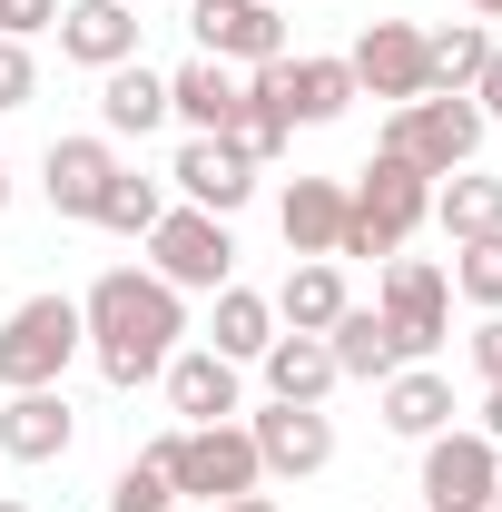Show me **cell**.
Segmentation results:
<instances>
[{"mask_svg": "<svg viewBox=\"0 0 502 512\" xmlns=\"http://www.w3.org/2000/svg\"><path fill=\"white\" fill-rule=\"evenodd\" d=\"M227 266H237V237H227V217H207V207H168L158 227H148V276H168L178 296H217L227 286Z\"/></svg>", "mask_w": 502, "mask_h": 512, "instance_id": "8992f818", "label": "cell"}, {"mask_svg": "<svg viewBox=\"0 0 502 512\" xmlns=\"http://www.w3.org/2000/svg\"><path fill=\"white\" fill-rule=\"evenodd\" d=\"M79 345H89L79 306H69V296H30V306H10V325H0V384H10V394L60 384Z\"/></svg>", "mask_w": 502, "mask_h": 512, "instance_id": "5b68a950", "label": "cell"}, {"mask_svg": "<svg viewBox=\"0 0 502 512\" xmlns=\"http://www.w3.org/2000/svg\"><path fill=\"white\" fill-rule=\"evenodd\" d=\"M325 355H335V375H365V384L404 375V345H394V325L375 306H345V316L325 325Z\"/></svg>", "mask_w": 502, "mask_h": 512, "instance_id": "d6986e66", "label": "cell"}, {"mask_svg": "<svg viewBox=\"0 0 502 512\" xmlns=\"http://www.w3.org/2000/svg\"><path fill=\"white\" fill-rule=\"evenodd\" d=\"M0 512H30V503H10V493H0Z\"/></svg>", "mask_w": 502, "mask_h": 512, "instance_id": "f35d334b", "label": "cell"}, {"mask_svg": "<svg viewBox=\"0 0 502 512\" xmlns=\"http://www.w3.org/2000/svg\"><path fill=\"white\" fill-rule=\"evenodd\" d=\"M188 30H197V60H286V20L276 0H188Z\"/></svg>", "mask_w": 502, "mask_h": 512, "instance_id": "9c48e42d", "label": "cell"}, {"mask_svg": "<svg viewBox=\"0 0 502 512\" xmlns=\"http://www.w3.org/2000/svg\"><path fill=\"white\" fill-rule=\"evenodd\" d=\"M473 365H483V384H502V316L473 325Z\"/></svg>", "mask_w": 502, "mask_h": 512, "instance_id": "e575fe53", "label": "cell"}, {"mask_svg": "<svg viewBox=\"0 0 502 512\" xmlns=\"http://www.w3.org/2000/svg\"><path fill=\"white\" fill-rule=\"evenodd\" d=\"M247 444H256L266 473H296V483H306V473L335 463V424H325L315 404H266V414L247 424Z\"/></svg>", "mask_w": 502, "mask_h": 512, "instance_id": "7c38bea8", "label": "cell"}, {"mask_svg": "<svg viewBox=\"0 0 502 512\" xmlns=\"http://www.w3.org/2000/svg\"><path fill=\"white\" fill-rule=\"evenodd\" d=\"M158 217H168V197H158V178H138V168H119V178H109V197H99V217H89V227H109V237H148Z\"/></svg>", "mask_w": 502, "mask_h": 512, "instance_id": "83f0119b", "label": "cell"}, {"mask_svg": "<svg viewBox=\"0 0 502 512\" xmlns=\"http://www.w3.org/2000/svg\"><path fill=\"white\" fill-rule=\"evenodd\" d=\"M168 503H178V483H168V473H158L148 453H138L119 483H109V512H168Z\"/></svg>", "mask_w": 502, "mask_h": 512, "instance_id": "4dcf8cb0", "label": "cell"}, {"mask_svg": "<svg viewBox=\"0 0 502 512\" xmlns=\"http://www.w3.org/2000/svg\"><path fill=\"white\" fill-rule=\"evenodd\" d=\"M217 512H276V503H266V493H237V503H217Z\"/></svg>", "mask_w": 502, "mask_h": 512, "instance_id": "8d00e7d4", "label": "cell"}, {"mask_svg": "<svg viewBox=\"0 0 502 512\" xmlns=\"http://www.w3.org/2000/svg\"><path fill=\"white\" fill-rule=\"evenodd\" d=\"M473 10H483V20H502V0H473Z\"/></svg>", "mask_w": 502, "mask_h": 512, "instance_id": "74e56055", "label": "cell"}, {"mask_svg": "<svg viewBox=\"0 0 502 512\" xmlns=\"http://www.w3.org/2000/svg\"><path fill=\"white\" fill-rule=\"evenodd\" d=\"M345 69H355V89H375V99H424L434 79H424V30L414 20H365V40L345 50Z\"/></svg>", "mask_w": 502, "mask_h": 512, "instance_id": "8fae6325", "label": "cell"}, {"mask_svg": "<svg viewBox=\"0 0 502 512\" xmlns=\"http://www.w3.org/2000/svg\"><path fill=\"white\" fill-rule=\"evenodd\" d=\"M168 404H178V424H227V414H237V365H227L217 345L168 355Z\"/></svg>", "mask_w": 502, "mask_h": 512, "instance_id": "e0dca14e", "label": "cell"}, {"mask_svg": "<svg viewBox=\"0 0 502 512\" xmlns=\"http://www.w3.org/2000/svg\"><path fill=\"white\" fill-rule=\"evenodd\" d=\"M119 178V158H109V138H50V158H40V188L60 217H99V197Z\"/></svg>", "mask_w": 502, "mask_h": 512, "instance_id": "5bb4252c", "label": "cell"}, {"mask_svg": "<svg viewBox=\"0 0 502 512\" xmlns=\"http://www.w3.org/2000/svg\"><path fill=\"white\" fill-rule=\"evenodd\" d=\"M266 345H276V306L247 296V286H217V355L247 365V355H266Z\"/></svg>", "mask_w": 502, "mask_h": 512, "instance_id": "4316f807", "label": "cell"}, {"mask_svg": "<svg viewBox=\"0 0 502 512\" xmlns=\"http://www.w3.org/2000/svg\"><path fill=\"white\" fill-rule=\"evenodd\" d=\"M493 512H502V473H493Z\"/></svg>", "mask_w": 502, "mask_h": 512, "instance_id": "ab89813d", "label": "cell"}, {"mask_svg": "<svg viewBox=\"0 0 502 512\" xmlns=\"http://www.w3.org/2000/svg\"><path fill=\"white\" fill-rule=\"evenodd\" d=\"M434 217V178L414 168V158H394V148H375V168L345 188V237H335V256H404V237Z\"/></svg>", "mask_w": 502, "mask_h": 512, "instance_id": "7a4b0ae2", "label": "cell"}, {"mask_svg": "<svg viewBox=\"0 0 502 512\" xmlns=\"http://www.w3.org/2000/svg\"><path fill=\"white\" fill-rule=\"evenodd\" d=\"M168 178H178V188H188V207H207V217H237V207L256 197V168L227 148V138H188Z\"/></svg>", "mask_w": 502, "mask_h": 512, "instance_id": "2e32d148", "label": "cell"}, {"mask_svg": "<svg viewBox=\"0 0 502 512\" xmlns=\"http://www.w3.org/2000/svg\"><path fill=\"white\" fill-rule=\"evenodd\" d=\"M434 217H443V237L463 247V237H502V178H483V168H453L434 188Z\"/></svg>", "mask_w": 502, "mask_h": 512, "instance_id": "d4e9b609", "label": "cell"}, {"mask_svg": "<svg viewBox=\"0 0 502 512\" xmlns=\"http://www.w3.org/2000/svg\"><path fill=\"white\" fill-rule=\"evenodd\" d=\"M50 30H60V60H79V69L138 60V10H119V0H69Z\"/></svg>", "mask_w": 502, "mask_h": 512, "instance_id": "9a60e30c", "label": "cell"}, {"mask_svg": "<svg viewBox=\"0 0 502 512\" xmlns=\"http://www.w3.org/2000/svg\"><path fill=\"white\" fill-rule=\"evenodd\" d=\"M0 207H10V178H0Z\"/></svg>", "mask_w": 502, "mask_h": 512, "instance_id": "b9f144b4", "label": "cell"}, {"mask_svg": "<svg viewBox=\"0 0 502 512\" xmlns=\"http://www.w3.org/2000/svg\"><path fill=\"white\" fill-rule=\"evenodd\" d=\"M463 99H473V109H483V119H502V40H493V60H483V79H473V89H463Z\"/></svg>", "mask_w": 502, "mask_h": 512, "instance_id": "836d02e7", "label": "cell"}, {"mask_svg": "<svg viewBox=\"0 0 502 512\" xmlns=\"http://www.w3.org/2000/svg\"><path fill=\"white\" fill-rule=\"evenodd\" d=\"M50 20H60V0H0V40H30Z\"/></svg>", "mask_w": 502, "mask_h": 512, "instance_id": "d6a6232c", "label": "cell"}, {"mask_svg": "<svg viewBox=\"0 0 502 512\" xmlns=\"http://www.w3.org/2000/svg\"><path fill=\"white\" fill-rule=\"evenodd\" d=\"M384 424H394V434H414V444H424V434H443V424H453V384H443L434 365L384 375Z\"/></svg>", "mask_w": 502, "mask_h": 512, "instance_id": "603a6c76", "label": "cell"}, {"mask_svg": "<svg viewBox=\"0 0 502 512\" xmlns=\"http://www.w3.org/2000/svg\"><path fill=\"white\" fill-rule=\"evenodd\" d=\"M217 138H227V148H237L247 168H266V158H276V148H286L296 128H286V119H276V109H266V99H256V89H247V99H237V119L217 128Z\"/></svg>", "mask_w": 502, "mask_h": 512, "instance_id": "f1b7e54d", "label": "cell"}, {"mask_svg": "<svg viewBox=\"0 0 502 512\" xmlns=\"http://www.w3.org/2000/svg\"><path fill=\"white\" fill-rule=\"evenodd\" d=\"M237 99H247V79L227 60H188V69H168V119H188L197 138H217V128L237 119Z\"/></svg>", "mask_w": 502, "mask_h": 512, "instance_id": "ac0fdd59", "label": "cell"}, {"mask_svg": "<svg viewBox=\"0 0 502 512\" xmlns=\"http://www.w3.org/2000/svg\"><path fill=\"white\" fill-rule=\"evenodd\" d=\"M148 463H158L178 493H197V503H237V493H256V483H266V463H256L247 424H178Z\"/></svg>", "mask_w": 502, "mask_h": 512, "instance_id": "3957f363", "label": "cell"}, {"mask_svg": "<svg viewBox=\"0 0 502 512\" xmlns=\"http://www.w3.org/2000/svg\"><path fill=\"white\" fill-rule=\"evenodd\" d=\"M99 119L119 128V138H148V128L168 119V79H158V69H138V60L99 69Z\"/></svg>", "mask_w": 502, "mask_h": 512, "instance_id": "7402d4cb", "label": "cell"}, {"mask_svg": "<svg viewBox=\"0 0 502 512\" xmlns=\"http://www.w3.org/2000/svg\"><path fill=\"white\" fill-rule=\"evenodd\" d=\"M30 89H40V60H30V40H0V109H30Z\"/></svg>", "mask_w": 502, "mask_h": 512, "instance_id": "1f68e13d", "label": "cell"}, {"mask_svg": "<svg viewBox=\"0 0 502 512\" xmlns=\"http://www.w3.org/2000/svg\"><path fill=\"white\" fill-rule=\"evenodd\" d=\"M69 444H79V414H69L60 384H30V394L0 404V453L10 463H60Z\"/></svg>", "mask_w": 502, "mask_h": 512, "instance_id": "4fadbf2b", "label": "cell"}, {"mask_svg": "<svg viewBox=\"0 0 502 512\" xmlns=\"http://www.w3.org/2000/svg\"><path fill=\"white\" fill-rule=\"evenodd\" d=\"M276 227H286L296 256H335V237H345V188L335 178H296L286 207H276Z\"/></svg>", "mask_w": 502, "mask_h": 512, "instance_id": "44dd1931", "label": "cell"}, {"mask_svg": "<svg viewBox=\"0 0 502 512\" xmlns=\"http://www.w3.org/2000/svg\"><path fill=\"white\" fill-rule=\"evenodd\" d=\"M493 473L502 453L483 434H424V512H493Z\"/></svg>", "mask_w": 502, "mask_h": 512, "instance_id": "30bf717a", "label": "cell"}, {"mask_svg": "<svg viewBox=\"0 0 502 512\" xmlns=\"http://www.w3.org/2000/svg\"><path fill=\"white\" fill-rule=\"evenodd\" d=\"M375 316L394 325L404 365H414V355H434L443 335H453V286H443V266H424V256H394V266H384V296H375Z\"/></svg>", "mask_w": 502, "mask_h": 512, "instance_id": "52a82bcc", "label": "cell"}, {"mask_svg": "<svg viewBox=\"0 0 502 512\" xmlns=\"http://www.w3.org/2000/svg\"><path fill=\"white\" fill-rule=\"evenodd\" d=\"M119 10H148V0H119Z\"/></svg>", "mask_w": 502, "mask_h": 512, "instance_id": "60d3db41", "label": "cell"}, {"mask_svg": "<svg viewBox=\"0 0 502 512\" xmlns=\"http://www.w3.org/2000/svg\"><path fill=\"white\" fill-rule=\"evenodd\" d=\"M453 286H463L483 316H502V237H463V256H453Z\"/></svg>", "mask_w": 502, "mask_h": 512, "instance_id": "f546056e", "label": "cell"}, {"mask_svg": "<svg viewBox=\"0 0 502 512\" xmlns=\"http://www.w3.org/2000/svg\"><path fill=\"white\" fill-rule=\"evenodd\" d=\"M247 89H256V99H266V109H276L286 128H325V119H345V109L365 99L345 60H266Z\"/></svg>", "mask_w": 502, "mask_h": 512, "instance_id": "ba28073f", "label": "cell"}, {"mask_svg": "<svg viewBox=\"0 0 502 512\" xmlns=\"http://www.w3.org/2000/svg\"><path fill=\"white\" fill-rule=\"evenodd\" d=\"M483 444H502V384H483Z\"/></svg>", "mask_w": 502, "mask_h": 512, "instance_id": "d590c367", "label": "cell"}, {"mask_svg": "<svg viewBox=\"0 0 502 512\" xmlns=\"http://www.w3.org/2000/svg\"><path fill=\"white\" fill-rule=\"evenodd\" d=\"M256 365H266V394H276V404H325V394L345 384L335 355H325V335H276Z\"/></svg>", "mask_w": 502, "mask_h": 512, "instance_id": "ffe728a7", "label": "cell"}, {"mask_svg": "<svg viewBox=\"0 0 502 512\" xmlns=\"http://www.w3.org/2000/svg\"><path fill=\"white\" fill-rule=\"evenodd\" d=\"M483 60H493L483 20H453V30H424V79H434V89H473V79H483ZM434 89H424V99H434Z\"/></svg>", "mask_w": 502, "mask_h": 512, "instance_id": "484cf974", "label": "cell"}, {"mask_svg": "<svg viewBox=\"0 0 502 512\" xmlns=\"http://www.w3.org/2000/svg\"><path fill=\"white\" fill-rule=\"evenodd\" d=\"M79 325H89V355H99V375L128 394V384L168 375V355H178V335H188V306H178V286H168V276L109 266V276L79 296Z\"/></svg>", "mask_w": 502, "mask_h": 512, "instance_id": "6da1fadb", "label": "cell"}, {"mask_svg": "<svg viewBox=\"0 0 502 512\" xmlns=\"http://www.w3.org/2000/svg\"><path fill=\"white\" fill-rule=\"evenodd\" d=\"M384 148H394V158H414L424 178H453V168H473V148H483V109H473L463 89L404 99V109L384 119Z\"/></svg>", "mask_w": 502, "mask_h": 512, "instance_id": "277c9868", "label": "cell"}, {"mask_svg": "<svg viewBox=\"0 0 502 512\" xmlns=\"http://www.w3.org/2000/svg\"><path fill=\"white\" fill-rule=\"evenodd\" d=\"M355 296H345V276H335V256H306L296 276H286V296H276V316H286V335H325V325L345 316Z\"/></svg>", "mask_w": 502, "mask_h": 512, "instance_id": "cb8c5ba5", "label": "cell"}]
</instances>
